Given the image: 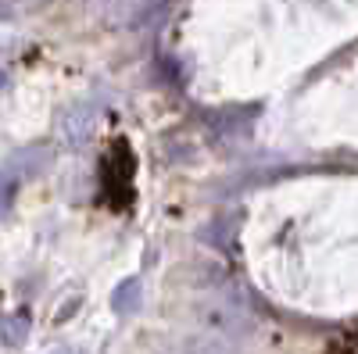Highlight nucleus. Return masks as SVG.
I'll use <instances>...</instances> for the list:
<instances>
[{
    "label": "nucleus",
    "instance_id": "obj_3",
    "mask_svg": "<svg viewBox=\"0 0 358 354\" xmlns=\"http://www.w3.org/2000/svg\"><path fill=\"white\" fill-rule=\"evenodd\" d=\"M265 140L287 151H358V54L312 86L287 94L265 118Z\"/></svg>",
    "mask_w": 358,
    "mask_h": 354
},
{
    "label": "nucleus",
    "instance_id": "obj_1",
    "mask_svg": "<svg viewBox=\"0 0 358 354\" xmlns=\"http://www.w3.org/2000/svg\"><path fill=\"white\" fill-rule=\"evenodd\" d=\"M358 36V0H190L179 61L204 101L283 90Z\"/></svg>",
    "mask_w": 358,
    "mask_h": 354
},
{
    "label": "nucleus",
    "instance_id": "obj_2",
    "mask_svg": "<svg viewBox=\"0 0 358 354\" xmlns=\"http://www.w3.org/2000/svg\"><path fill=\"white\" fill-rule=\"evenodd\" d=\"M241 251L276 304L337 318L358 311V175H305L251 197Z\"/></svg>",
    "mask_w": 358,
    "mask_h": 354
}]
</instances>
